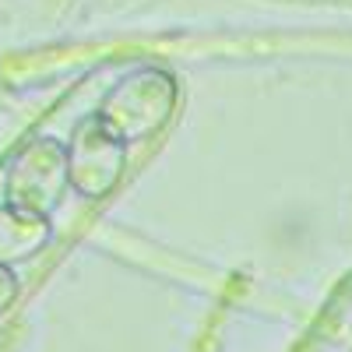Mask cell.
I'll list each match as a JSON object with an SVG mask.
<instances>
[{"mask_svg": "<svg viewBox=\"0 0 352 352\" xmlns=\"http://www.w3.org/2000/svg\"><path fill=\"white\" fill-rule=\"evenodd\" d=\"M32 232H28L21 222H14V219H8V215H0V261H8V257H14V254H21L25 247H21V240H28Z\"/></svg>", "mask_w": 352, "mask_h": 352, "instance_id": "6da1fadb", "label": "cell"}, {"mask_svg": "<svg viewBox=\"0 0 352 352\" xmlns=\"http://www.w3.org/2000/svg\"><path fill=\"white\" fill-rule=\"evenodd\" d=\"M8 296H11V278H8V275H0V307L8 303Z\"/></svg>", "mask_w": 352, "mask_h": 352, "instance_id": "7a4b0ae2", "label": "cell"}]
</instances>
